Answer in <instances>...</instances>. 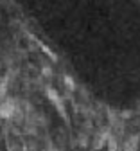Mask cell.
Returning a JSON list of instances; mask_svg holds the SVG:
<instances>
[{"label":"cell","mask_w":140,"mask_h":151,"mask_svg":"<svg viewBox=\"0 0 140 151\" xmlns=\"http://www.w3.org/2000/svg\"><path fill=\"white\" fill-rule=\"evenodd\" d=\"M13 113V106L9 103H4V104H0V115L2 117H9Z\"/></svg>","instance_id":"cell-1"}]
</instances>
